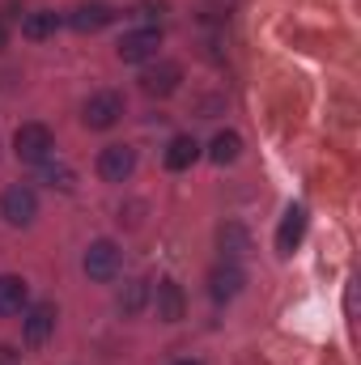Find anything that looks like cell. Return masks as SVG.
I'll use <instances>...</instances> for the list:
<instances>
[{"label": "cell", "instance_id": "obj_1", "mask_svg": "<svg viewBox=\"0 0 361 365\" xmlns=\"http://www.w3.org/2000/svg\"><path fill=\"white\" fill-rule=\"evenodd\" d=\"M13 153H17L26 166H43V162H51V153H56V136H51V128H47V123H21V128L13 132Z\"/></svg>", "mask_w": 361, "mask_h": 365}, {"label": "cell", "instance_id": "obj_2", "mask_svg": "<svg viewBox=\"0 0 361 365\" xmlns=\"http://www.w3.org/2000/svg\"><path fill=\"white\" fill-rule=\"evenodd\" d=\"M81 119H86L90 132H111V128L123 119V93H115V90L90 93L86 106H81Z\"/></svg>", "mask_w": 361, "mask_h": 365}, {"label": "cell", "instance_id": "obj_3", "mask_svg": "<svg viewBox=\"0 0 361 365\" xmlns=\"http://www.w3.org/2000/svg\"><path fill=\"white\" fill-rule=\"evenodd\" d=\"M0 217H4L13 230H26V225L39 217V195H34V187H26V182L4 187V195H0Z\"/></svg>", "mask_w": 361, "mask_h": 365}, {"label": "cell", "instance_id": "obj_4", "mask_svg": "<svg viewBox=\"0 0 361 365\" xmlns=\"http://www.w3.org/2000/svg\"><path fill=\"white\" fill-rule=\"evenodd\" d=\"M119 264H123V255H119V247H115L111 238H98V242H90V251H86V259H81L86 276H90V280H98V284L115 280V276H119Z\"/></svg>", "mask_w": 361, "mask_h": 365}, {"label": "cell", "instance_id": "obj_5", "mask_svg": "<svg viewBox=\"0 0 361 365\" xmlns=\"http://www.w3.org/2000/svg\"><path fill=\"white\" fill-rule=\"evenodd\" d=\"M158 47H162V30H149V26H141V30H128L123 38H119V60L123 64H145V60H153L158 56Z\"/></svg>", "mask_w": 361, "mask_h": 365}, {"label": "cell", "instance_id": "obj_6", "mask_svg": "<svg viewBox=\"0 0 361 365\" xmlns=\"http://www.w3.org/2000/svg\"><path fill=\"white\" fill-rule=\"evenodd\" d=\"M136 170V149L132 145H106L98 153V175L106 182H128Z\"/></svg>", "mask_w": 361, "mask_h": 365}, {"label": "cell", "instance_id": "obj_7", "mask_svg": "<svg viewBox=\"0 0 361 365\" xmlns=\"http://www.w3.org/2000/svg\"><path fill=\"white\" fill-rule=\"evenodd\" d=\"M243 284H247L243 264H230V259H221V264L208 272V297H213V302H234V297L243 293Z\"/></svg>", "mask_w": 361, "mask_h": 365}, {"label": "cell", "instance_id": "obj_8", "mask_svg": "<svg viewBox=\"0 0 361 365\" xmlns=\"http://www.w3.org/2000/svg\"><path fill=\"white\" fill-rule=\"evenodd\" d=\"M179 81H183V68L175 60H162V64H153V68L141 73V90L149 93V98H171V93L179 90Z\"/></svg>", "mask_w": 361, "mask_h": 365}, {"label": "cell", "instance_id": "obj_9", "mask_svg": "<svg viewBox=\"0 0 361 365\" xmlns=\"http://www.w3.org/2000/svg\"><path fill=\"white\" fill-rule=\"evenodd\" d=\"M153 306H158V319L162 323H179L183 314H187V293H183L179 280H158V289H153Z\"/></svg>", "mask_w": 361, "mask_h": 365}, {"label": "cell", "instance_id": "obj_10", "mask_svg": "<svg viewBox=\"0 0 361 365\" xmlns=\"http://www.w3.org/2000/svg\"><path fill=\"white\" fill-rule=\"evenodd\" d=\"M51 331H56V306H51V302L30 306L26 323H21V340H26L30 349H39V344H47V336H51Z\"/></svg>", "mask_w": 361, "mask_h": 365}, {"label": "cell", "instance_id": "obj_11", "mask_svg": "<svg viewBox=\"0 0 361 365\" xmlns=\"http://www.w3.org/2000/svg\"><path fill=\"white\" fill-rule=\"evenodd\" d=\"M306 234V208L302 204H289L285 217H280V230H276V255H293L298 242Z\"/></svg>", "mask_w": 361, "mask_h": 365}, {"label": "cell", "instance_id": "obj_12", "mask_svg": "<svg viewBox=\"0 0 361 365\" xmlns=\"http://www.w3.org/2000/svg\"><path fill=\"white\" fill-rule=\"evenodd\" d=\"M111 21H115V9H111V4H98V0H93V4H81V9H73V13H68V26H73V30H81V34H98V30H106Z\"/></svg>", "mask_w": 361, "mask_h": 365}, {"label": "cell", "instance_id": "obj_13", "mask_svg": "<svg viewBox=\"0 0 361 365\" xmlns=\"http://www.w3.org/2000/svg\"><path fill=\"white\" fill-rule=\"evenodd\" d=\"M217 247H221V259L238 264V259H247V251H251V234H247L238 221H225V225L217 230Z\"/></svg>", "mask_w": 361, "mask_h": 365}, {"label": "cell", "instance_id": "obj_14", "mask_svg": "<svg viewBox=\"0 0 361 365\" xmlns=\"http://www.w3.org/2000/svg\"><path fill=\"white\" fill-rule=\"evenodd\" d=\"M60 26H64V17H60L56 9H34V13H26V21H21V34H26L30 43H43V38H51Z\"/></svg>", "mask_w": 361, "mask_h": 365}, {"label": "cell", "instance_id": "obj_15", "mask_svg": "<svg viewBox=\"0 0 361 365\" xmlns=\"http://www.w3.org/2000/svg\"><path fill=\"white\" fill-rule=\"evenodd\" d=\"M26 302H30V284L21 276H0V319L21 314Z\"/></svg>", "mask_w": 361, "mask_h": 365}, {"label": "cell", "instance_id": "obj_16", "mask_svg": "<svg viewBox=\"0 0 361 365\" xmlns=\"http://www.w3.org/2000/svg\"><path fill=\"white\" fill-rule=\"evenodd\" d=\"M195 158H200V145H195V136H171V145H166V153H162V162H166V170H191L195 166Z\"/></svg>", "mask_w": 361, "mask_h": 365}, {"label": "cell", "instance_id": "obj_17", "mask_svg": "<svg viewBox=\"0 0 361 365\" xmlns=\"http://www.w3.org/2000/svg\"><path fill=\"white\" fill-rule=\"evenodd\" d=\"M238 153H243V136H238V132H217V136H213V145H208V158H213L217 166L238 162Z\"/></svg>", "mask_w": 361, "mask_h": 365}, {"label": "cell", "instance_id": "obj_18", "mask_svg": "<svg viewBox=\"0 0 361 365\" xmlns=\"http://www.w3.org/2000/svg\"><path fill=\"white\" fill-rule=\"evenodd\" d=\"M149 293H153V289H149V280H128V284L119 289V310H123L128 319H132V314H141V310L149 306Z\"/></svg>", "mask_w": 361, "mask_h": 365}, {"label": "cell", "instance_id": "obj_19", "mask_svg": "<svg viewBox=\"0 0 361 365\" xmlns=\"http://www.w3.org/2000/svg\"><path fill=\"white\" fill-rule=\"evenodd\" d=\"M171 13V4L166 0H141L136 9H132V17L141 21V26H149V30H162V17Z\"/></svg>", "mask_w": 361, "mask_h": 365}, {"label": "cell", "instance_id": "obj_20", "mask_svg": "<svg viewBox=\"0 0 361 365\" xmlns=\"http://www.w3.org/2000/svg\"><path fill=\"white\" fill-rule=\"evenodd\" d=\"M43 182H47V187H60V191H73V187H77V175H73L68 166H51V162H43Z\"/></svg>", "mask_w": 361, "mask_h": 365}, {"label": "cell", "instance_id": "obj_21", "mask_svg": "<svg viewBox=\"0 0 361 365\" xmlns=\"http://www.w3.org/2000/svg\"><path fill=\"white\" fill-rule=\"evenodd\" d=\"M0 365H17V353L9 344H0Z\"/></svg>", "mask_w": 361, "mask_h": 365}, {"label": "cell", "instance_id": "obj_22", "mask_svg": "<svg viewBox=\"0 0 361 365\" xmlns=\"http://www.w3.org/2000/svg\"><path fill=\"white\" fill-rule=\"evenodd\" d=\"M4 38H9V34H4V26H0V51H4Z\"/></svg>", "mask_w": 361, "mask_h": 365}, {"label": "cell", "instance_id": "obj_23", "mask_svg": "<svg viewBox=\"0 0 361 365\" xmlns=\"http://www.w3.org/2000/svg\"><path fill=\"white\" fill-rule=\"evenodd\" d=\"M175 365H204V361H191V357H187V361H175Z\"/></svg>", "mask_w": 361, "mask_h": 365}]
</instances>
